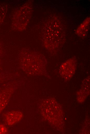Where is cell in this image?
I'll return each mask as SVG.
<instances>
[{"instance_id": "obj_1", "label": "cell", "mask_w": 90, "mask_h": 134, "mask_svg": "<svg viewBox=\"0 0 90 134\" xmlns=\"http://www.w3.org/2000/svg\"><path fill=\"white\" fill-rule=\"evenodd\" d=\"M18 60L20 68L28 74H43L46 71L47 63L45 58L27 48L21 50Z\"/></svg>"}, {"instance_id": "obj_5", "label": "cell", "mask_w": 90, "mask_h": 134, "mask_svg": "<svg viewBox=\"0 0 90 134\" xmlns=\"http://www.w3.org/2000/svg\"><path fill=\"white\" fill-rule=\"evenodd\" d=\"M8 131V129L4 125L0 124V134H5Z\"/></svg>"}, {"instance_id": "obj_3", "label": "cell", "mask_w": 90, "mask_h": 134, "mask_svg": "<svg viewBox=\"0 0 90 134\" xmlns=\"http://www.w3.org/2000/svg\"><path fill=\"white\" fill-rule=\"evenodd\" d=\"M3 117L5 123L9 126H12L20 121L23 114L20 111L12 110L5 114Z\"/></svg>"}, {"instance_id": "obj_4", "label": "cell", "mask_w": 90, "mask_h": 134, "mask_svg": "<svg viewBox=\"0 0 90 134\" xmlns=\"http://www.w3.org/2000/svg\"><path fill=\"white\" fill-rule=\"evenodd\" d=\"M14 89H11L6 94H0V113L8 104Z\"/></svg>"}, {"instance_id": "obj_2", "label": "cell", "mask_w": 90, "mask_h": 134, "mask_svg": "<svg viewBox=\"0 0 90 134\" xmlns=\"http://www.w3.org/2000/svg\"><path fill=\"white\" fill-rule=\"evenodd\" d=\"M31 13V9L27 4L20 7L13 17V28L19 31L23 30L29 22Z\"/></svg>"}]
</instances>
